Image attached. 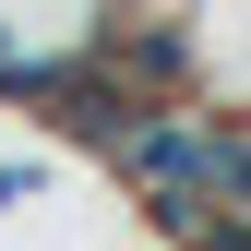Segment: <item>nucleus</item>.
Masks as SVG:
<instances>
[{
  "label": "nucleus",
  "mask_w": 251,
  "mask_h": 251,
  "mask_svg": "<svg viewBox=\"0 0 251 251\" xmlns=\"http://www.w3.org/2000/svg\"><path fill=\"white\" fill-rule=\"evenodd\" d=\"M120 12H132V24H192L203 0H120Z\"/></svg>",
  "instance_id": "f257e3e1"
}]
</instances>
